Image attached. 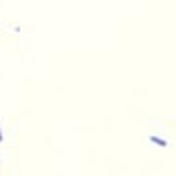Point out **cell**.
I'll return each mask as SVG.
<instances>
[{"label":"cell","mask_w":176,"mask_h":176,"mask_svg":"<svg viewBox=\"0 0 176 176\" xmlns=\"http://www.w3.org/2000/svg\"><path fill=\"white\" fill-rule=\"evenodd\" d=\"M150 140L154 142V144H158V146H168V144H166V140H162V138H156V136H152Z\"/></svg>","instance_id":"obj_1"},{"label":"cell","mask_w":176,"mask_h":176,"mask_svg":"<svg viewBox=\"0 0 176 176\" xmlns=\"http://www.w3.org/2000/svg\"><path fill=\"white\" fill-rule=\"evenodd\" d=\"M0 142H2V130H0Z\"/></svg>","instance_id":"obj_2"}]
</instances>
